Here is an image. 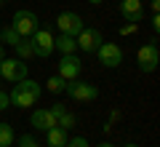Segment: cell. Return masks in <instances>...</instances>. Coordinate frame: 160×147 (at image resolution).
<instances>
[{
  "mask_svg": "<svg viewBox=\"0 0 160 147\" xmlns=\"http://www.w3.org/2000/svg\"><path fill=\"white\" fill-rule=\"evenodd\" d=\"M40 94H43V88H40L35 80L24 78V80H16V83H13V88L8 91V99H11L13 107L24 110V107H32V104L40 99Z\"/></svg>",
  "mask_w": 160,
  "mask_h": 147,
  "instance_id": "cell-1",
  "label": "cell"
},
{
  "mask_svg": "<svg viewBox=\"0 0 160 147\" xmlns=\"http://www.w3.org/2000/svg\"><path fill=\"white\" fill-rule=\"evenodd\" d=\"M149 8H152V13L160 11V0H149Z\"/></svg>",
  "mask_w": 160,
  "mask_h": 147,
  "instance_id": "cell-26",
  "label": "cell"
},
{
  "mask_svg": "<svg viewBox=\"0 0 160 147\" xmlns=\"http://www.w3.org/2000/svg\"><path fill=\"white\" fill-rule=\"evenodd\" d=\"M29 75V67L24 59H3L0 62V78L8 80V83H16V80H24Z\"/></svg>",
  "mask_w": 160,
  "mask_h": 147,
  "instance_id": "cell-6",
  "label": "cell"
},
{
  "mask_svg": "<svg viewBox=\"0 0 160 147\" xmlns=\"http://www.w3.org/2000/svg\"><path fill=\"white\" fill-rule=\"evenodd\" d=\"M136 27H139L136 22H128L126 27H120V35H133V32H136Z\"/></svg>",
  "mask_w": 160,
  "mask_h": 147,
  "instance_id": "cell-24",
  "label": "cell"
},
{
  "mask_svg": "<svg viewBox=\"0 0 160 147\" xmlns=\"http://www.w3.org/2000/svg\"><path fill=\"white\" fill-rule=\"evenodd\" d=\"M56 123H59V126H62V129H64V131H69V129H72V126H75V123H78V118H75V115H72V113H69V110H64V113H62V115H59V120H56Z\"/></svg>",
  "mask_w": 160,
  "mask_h": 147,
  "instance_id": "cell-19",
  "label": "cell"
},
{
  "mask_svg": "<svg viewBox=\"0 0 160 147\" xmlns=\"http://www.w3.org/2000/svg\"><path fill=\"white\" fill-rule=\"evenodd\" d=\"M152 29L160 32V16H158V13H152Z\"/></svg>",
  "mask_w": 160,
  "mask_h": 147,
  "instance_id": "cell-25",
  "label": "cell"
},
{
  "mask_svg": "<svg viewBox=\"0 0 160 147\" xmlns=\"http://www.w3.org/2000/svg\"><path fill=\"white\" fill-rule=\"evenodd\" d=\"M29 126L46 134L48 129H53V126H59V123H56V118H53V115H51V110L40 107V110H35V113L29 115Z\"/></svg>",
  "mask_w": 160,
  "mask_h": 147,
  "instance_id": "cell-11",
  "label": "cell"
},
{
  "mask_svg": "<svg viewBox=\"0 0 160 147\" xmlns=\"http://www.w3.org/2000/svg\"><path fill=\"white\" fill-rule=\"evenodd\" d=\"M96 147H118V144H112V142H99Z\"/></svg>",
  "mask_w": 160,
  "mask_h": 147,
  "instance_id": "cell-27",
  "label": "cell"
},
{
  "mask_svg": "<svg viewBox=\"0 0 160 147\" xmlns=\"http://www.w3.org/2000/svg\"><path fill=\"white\" fill-rule=\"evenodd\" d=\"M40 19H38V13H32V11H27V8H19L16 13H13V19H11V27L16 29L22 38H29V35L35 32V29L40 27Z\"/></svg>",
  "mask_w": 160,
  "mask_h": 147,
  "instance_id": "cell-4",
  "label": "cell"
},
{
  "mask_svg": "<svg viewBox=\"0 0 160 147\" xmlns=\"http://www.w3.org/2000/svg\"><path fill=\"white\" fill-rule=\"evenodd\" d=\"M80 72H83V64H80L78 54H62V59H59V75L64 80H78Z\"/></svg>",
  "mask_w": 160,
  "mask_h": 147,
  "instance_id": "cell-10",
  "label": "cell"
},
{
  "mask_svg": "<svg viewBox=\"0 0 160 147\" xmlns=\"http://www.w3.org/2000/svg\"><path fill=\"white\" fill-rule=\"evenodd\" d=\"M3 59H6V51H3V45H0V62H3Z\"/></svg>",
  "mask_w": 160,
  "mask_h": 147,
  "instance_id": "cell-28",
  "label": "cell"
},
{
  "mask_svg": "<svg viewBox=\"0 0 160 147\" xmlns=\"http://www.w3.org/2000/svg\"><path fill=\"white\" fill-rule=\"evenodd\" d=\"M96 56H99V62H102L104 67L115 70V67L123 64V48H120L118 43H107V40H104V43L96 48Z\"/></svg>",
  "mask_w": 160,
  "mask_h": 147,
  "instance_id": "cell-9",
  "label": "cell"
},
{
  "mask_svg": "<svg viewBox=\"0 0 160 147\" xmlns=\"http://www.w3.org/2000/svg\"><path fill=\"white\" fill-rule=\"evenodd\" d=\"M19 147H40V144H38V139L32 134H22L19 136Z\"/></svg>",
  "mask_w": 160,
  "mask_h": 147,
  "instance_id": "cell-20",
  "label": "cell"
},
{
  "mask_svg": "<svg viewBox=\"0 0 160 147\" xmlns=\"http://www.w3.org/2000/svg\"><path fill=\"white\" fill-rule=\"evenodd\" d=\"M123 147H139V144H136V142H128V144H123Z\"/></svg>",
  "mask_w": 160,
  "mask_h": 147,
  "instance_id": "cell-29",
  "label": "cell"
},
{
  "mask_svg": "<svg viewBox=\"0 0 160 147\" xmlns=\"http://www.w3.org/2000/svg\"><path fill=\"white\" fill-rule=\"evenodd\" d=\"M64 147H91V144H88L86 136H72V139H67V144H64Z\"/></svg>",
  "mask_w": 160,
  "mask_h": 147,
  "instance_id": "cell-21",
  "label": "cell"
},
{
  "mask_svg": "<svg viewBox=\"0 0 160 147\" xmlns=\"http://www.w3.org/2000/svg\"><path fill=\"white\" fill-rule=\"evenodd\" d=\"M19 40H22V35H19L13 27H3V29H0V43H6V45H11V48H13Z\"/></svg>",
  "mask_w": 160,
  "mask_h": 147,
  "instance_id": "cell-16",
  "label": "cell"
},
{
  "mask_svg": "<svg viewBox=\"0 0 160 147\" xmlns=\"http://www.w3.org/2000/svg\"><path fill=\"white\" fill-rule=\"evenodd\" d=\"M11 107V99H8V94L3 88H0V113H3V110H8Z\"/></svg>",
  "mask_w": 160,
  "mask_h": 147,
  "instance_id": "cell-22",
  "label": "cell"
},
{
  "mask_svg": "<svg viewBox=\"0 0 160 147\" xmlns=\"http://www.w3.org/2000/svg\"><path fill=\"white\" fill-rule=\"evenodd\" d=\"M16 134H13L11 123H0V147H13Z\"/></svg>",
  "mask_w": 160,
  "mask_h": 147,
  "instance_id": "cell-15",
  "label": "cell"
},
{
  "mask_svg": "<svg viewBox=\"0 0 160 147\" xmlns=\"http://www.w3.org/2000/svg\"><path fill=\"white\" fill-rule=\"evenodd\" d=\"M136 62H139V70L142 72H155L158 70V64H160V48H158V43H144L142 48L136 51Z\"/></svg>",
  "mask_w": 160,
  "mask_h": 147,
  "instance_id": "cell-5",
  "label": "cell"
},
{
  "mask_svg": "<svg viewBox=\"0 0 160 147\" xmlns=\"http://www.w3.org/2000/svg\"><path fill=\"white\" fill-rule=\"evenodd\" d=\"M29 45H32V54L40 59H48L53 54V32L48 27H38L29 35Z\"/></svg>",
  "mask_w": 160,
  "mask_h": 147,
  "instance_id": "cell-3",
  "label": "cell"
},
{
  "mask_svg": "<svg viewBox=\"0 0 160 147\" xmlns=\"http://www.w3.org/2000/svg\"><path fill=\"white\" fill-rule=\"evenodd\" d=\"M0 86H3V78H0Z\"/></svg>",
  "mask_w": 160,
  "mask_h": 147,
  "instance_id": "cell-32",
  "label": "cell"
},
{
  "mask_svg": "<svg viewBox=\"0 0 160 147\" xmlns=\"http://www.w3.org/2000/svg\"><path fill=\"white\" fill-rule=\"evenodd\" d=\"M53 51H59V54H75V51H78V40H75L72 35H59V38H53Z\"/></svg>",
  "mask_w": 160,
  "mask_h": 147,
  "instance_id": "cell-14",
  "label": "cell"
},
{
  "mask_svg": "<svg viewBox=\"0 0 160 147\" xmlns=\"http://www.w3.org/2000/svg\"><path fill=\"white\" fill-rule=\"evenodd\" d=\"M13 48H16L19 59H24V62H29V59L35 56V54H32V45H29V38H22L16 45H13Z\"/></svg>",
  "mask_w": 160,
  "mask_h": 147,
  "instance_id": "cell-17",
  "label": "cell"
},
{
  "mask_svg": "<svg viewBox=\"0 0 160 147\" xmlns=\"http://www.w3.org/2000/svg\"><path fill=\"white\" fill-rule=\"evenodd\" d=\"M75 40H78V48H80L83 54H96V48L104 43L102 29H96V27H83Z\"/></svg>",
  "mask_w": 160,
  "mask_h": 147,
  "instance_id": "cell-8",
  "label": "cell"
},
{
  "mask_svg": "<svg viewBox=\"0 0 160 147\" xmlns=\"http://www.w3.org/2000/svg\"><path fill=\"white\" fill-rule=\"evenodd\" d=\"M46 88L51 91V94H64V88H67V80L62 78V75H51L46 83Z\"/></svg>",
  "mask_w": 160,
  "mask_h": 147,
  "instance_id": "cell-18",
  "label": "cell"
},
{
  "mask_svg": "<svg viewBox=\"0 0 160 147\" xmlns=\"http://www.w3.org/2000/svg\"><path fill=\"white\" fill-rule=\"evenodd\" d=\"M3 6H6V0H0V8H3Z\"/></svg>",
  "mask_w": 160,
  "mask_h": 147,
  "instance_id": "cell-31",
  "label": "cell"
},
{
  "mask_svg": "<svg viewBox=\"0 0 160 147\" xmlns=\"http://www.w3.org/2000/svg\"><path fill=\"white\" fill-rule=\"evenodd\" d=\"M56 27H59V35H72V38H78L80 29L86 27V24H83L80 13H75V11H62V13L56 16Z\"/></svg>",
  "mask_w": 160,
  "mask_h": 147,
  "instance_id": "cell-7",
  "label": "cell"
},
{
  "mask_svg": "<svg viewBox=\"0 0 160 147\" xmlns=\"http://www.w3.org/2000/svg\"><path fill=\"white\" fill-rule=\"evenodd\" d=\"M88 3H91V6H99V3H102V0H88Z\"/></svg>",
  "mask_w": 160,
  "mask_h": 147,
  "instance_id": "cell-30",
  "label": "cell"
},
{
  "mask_svg": "<svg viewBox=\"0 0 160 147\" xmlns=\"http://www.w3.org/2000/svg\"><path fill=\"white\" fill-rule=\"evenodd\" d=\"M67 139H69V134L62 129V126H53V129L46 131V142H48V147H64V144H67Z\"/></svg>",
  "mask_w": 160,
  "mask_h": 147,
  "instance_id": "cell-13",
  "label": "cell"
},
{
  "mask_svg": "<svg viewBox=\"0 0 160 147\" xmlns=\"http://www.w3.org/2000/svg\"><path fill=\"white\" fill-rule=\"evenodd\" d=\"M64 94H67L69 99H75V102H96L99 99V86L86 83V80L78 78V80H67Z\"/></svg>",
  "mask_w": 160,
  "mask_h": 147,
  "instance_id": "cell-2",
  "label": "cell"
},
{
  "mask_svg": "<svg viewBox=\"0 0 160 147\" xmlns=\"http://www.w3.org/2000/svg\"><path fill=\"white\" fill-rule=\"evenodd\" d=\"M48 110H51V115H53V118L59 120V115H62V113H64V110H67V107H64L62 102H56V104H51V107H48Z\"/></svg>",
  "mask_w": 160,
  "mask_h": 147,
  "instance_id": "cell-23",
  "label": "cell"
},
{
  "mask_svg": "<svg viewBox=\"0 0 160 147\" xmlns=\"http://www.w3.org/2000/svg\"><path fill=\"white\" fill-rule=\"evenodd\" d=\"M120 13H123V19L139 24L144 19V3L142 0H120Z\"/></svg>",
  "mask_w": 160,
  "mask_h": 147,
  "instance_id": "cell-12",
  "label": "cell"
}]
</instances>
